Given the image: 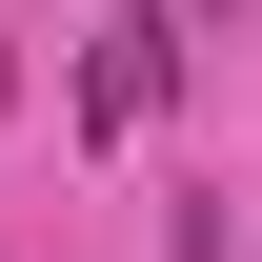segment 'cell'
Listing matches in <instances>:
<instances>
[{
	"label": "cell",
	"mask_w": 262,
	"mask_h": 262,
	"mask_svg": "<svg viewBox=\"0 0 262 262\" xmlns=\"http://www.w3.org/2000/svg\"><path fill=\"white\" fill-rule=\"evenodd\" d=\"M162 81H182V0H121V20H101V61H81V141L162 121Z\"/></svg>",
	"instance_id": "6da1fadb"
},
{
	"label": "cell",
	"mask_w": 262,
	"mask_h": 262,
	"mask_svg": "<svg viewBox=\"0 0 262 262\" xmlns=\"http://www.w3.org/2000/svg\"><path fill=\"white\" fill-rule=\"evenodd\" d=\"M222 20H242V0H222Z\"/></svg>",
	"instance_id": "7a4b0ae2"
}]
</instances>
